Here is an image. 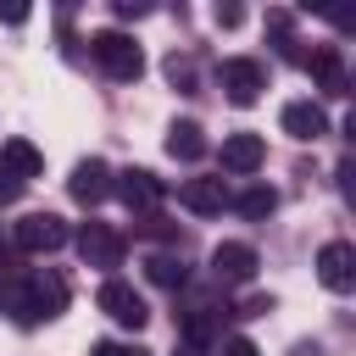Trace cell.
<instances>
[{
	"mask_svg": "<svg viewBox=\"0 0 356 356\" xmlns=\"http://www.w3.org/2000/svg\"><path fill=\"white\" fill-rule=\"evenodd\" d=\"M6 312L17 317V323H44V317H61L67 312V278L61 273H33V278H22L17 284V295H6Z\"/></svg>",
	"mask_w": 356,
	"mask_h": 356,
	"instance_id": "1",
	"label": "cell"
},
{
	"mask_svg": "<svg viewBox=\"0 0 356 356\" xmlns=\"http://www.w3.org/2000/svg\"><path fill=\"white\" fill-rule=\"evenodd\" d=\"M89 56L100 61V72H106L111 83H139V72H145V50H139L128 33H117V28L89 33Z\"/></svg>",
	"mask_w": 356,
	"mask_h": 356,
	"instance_id": "2",
	"label": "cell"
},
{
	"mask_svg": "<svg viewBox=\"0 0 356 356\" xmlns=\"http://www.w3.org/2000/svg\"><path fill=\"white\" fill-rule=\"evenodd\" d=\"M11 239H17V250H28V256H50V250H61V245L72 239V228H67L56 211H28V217L11 228Z\"/></svg>",
	"mask_w": 356,
	"mask_h": 356,
	"instance_id": "3",
	"label": "cell"
},
{
	"mask_svg": "<svg viewBox=\"0 0 356 356\" xmlns=\"http://www.w3.org/2000/svg\"><path fill=\"white\" fill-rule=\"evenodd\" d=\"M122 250H128V239H122L111 222L89 217V222L78 228V256H83V267H100V273H111V267H122Z\"/></svg>",
	"mask_w": 356,
	"mask_h": 356,
	"instance_id": "4",
	"label": "cell"
},
{
	"mask_svg": "<svg viewBox=\"0 0 356 356\" xmlns=\"http://www.w3.org/2000/svg\"><path fill=\"white\" fill-rule=\"evenodd\" d=\"M95 306H100L111 323H122V328H145V323H150L145 295H139L134 284H122V278H106V284H100V295H95Z\"/></svg>",
	"mask_w": 356,
	"mask_h": 356,
	"instance_id": "5",
	"label": "cell"
},
{
	"mask_svg": "<svg viewBox=\"0 0 356 356\" xmlns=\"http://www.w3.org/2000/svg\"><path fill=\"white\" fill-rule=\"evenodd\" d=\"M111 195L128 206V211H156L161 206V195H167V184L156 178V172H145V167H128V172H111Z\"/></svg>",
	"mask_w": 356,
	"mask_h": 356,
	"instance_id": "6",
	"label": "cell"
},
{
	"mask_svg": "<svg viewBox=\"0 0 356 356\" xmlns=\"http://www.w3.org/2000/svg\"><path fill=\"white\" fill-rule=\"evenodd\" d=\"M222 89H228L234 106H256L261 89H267V67H261L256 56H228V61H222Z\"/></svg>",
	"mask_w": 356,
	"mask_h": 356,
	"instance_id": "7",
	"label": "cell"
},
{
	"mask_svg": "<svg viewBox=\"0 0 356 356\" xmlns=\"http://www.w3.org/2000/svg\"><path fill=\"white\" fill-rule=\"evenodd\" d=\"M317 278H323V289L350 295V289H356V245H350V239H328V245L317 250Z\"/></svg>",
	"mask_w": 356,
	"mask_h": 356,
	"instance_id": "8",
	"label": "cell"
},
{
	"mask_svg": "<svg viewBox=\"0 0 356 356\" xmlns=\"http://www.w3.org/2000/svg\"><path fill=\"white\" fill-rule=\"evenodd\" d=\"M211 273H217V284H250V278H256V245L222 239V245L211 250Z\"/></svg>",
	"mask_w": 356,
	"mask_h": 356,
	"instance_id": "9",
	"label": "cell"
},
{
	"mask_svg": "<svg viewBox=\"0 0 356 356\" xmlns=\"http://www.w3.org/2000/svg\"><path fill=\"white\" fill-rule=\"evenodd\" d=\"M67 195H72L78 206H100V200L111 195V167H106L100 156L78 161V167H72V178H67Z\"/></svg>",
	"mask_w": 356,
	"mask_h": 356,
	"instance_id": "10",
	"label": "cell"
},
{
	"mask_svg": "<svg viewBox=\"0 0 356 356\" xmlns=\"http://www.w3.org/2000/svg\"><path fill=\"white\" fill-rule=\"evenodd\" d=\"M278 122H284L289 139H323V134H328V111H323L317 100H289V106L278 111Z\"/></svg>",
	"mask_w": 356,
	"mask_h": 356,
	"instance_id": "11",
	"label": "cell"
},
{
	"mask_svg": "<svg viewBox=\"0 0 356 356\" xmlns=\"http://www.w3.org/2000/svg\"><path fill=\"white\" fill-rule=\"evenodd\" d=\"M178 206L195 217H217L228 206V189H222V178H189V184H178Z\"/></svg>",
	"mask_w": 356,
	"mask_h": 356,
	"instance_id": "12",
	"label": "cell"
},
{
	"mask_svg": "<svg viewBox=\"0 0 356 356\" xmlns=\"http://www.w3.org/2000/svg\"><path fill=\"white\" fill-rule=\"evenodd\" d=\"M306 61V72L328 89V95H345V56H339V44H317L312 56H300Z\"/></svg>",
	"mask_w": 356,
	"mask_h": 356,
	"instance_id": "13",
	"label": "cell"
},
{
	"mask_svg": "<svg viewBox=\"0 0 356 356\" xmlns=\"http://www.w3.org/2000/svg\"><path fill=\"white\" fill-rule=\"evenodd\" d=\"M261 161H267L261 134H228V139H222V167H228V172H256Z\"/></svg>",
	"mask_w": 356,
	"mask_h": 356,
	"instance_id": "14",
	"label": "cell"
},
{
	"mask_svg": "<svg viewBox=\"0 0 356 356\" xmlns=\"http://www.w3.org/2000/svg\"><path fill=\"white\" fill-rule=\"evenodd\" d=\"M167 156H172V161H200V156H206V134H200V122H189V117L172 122V128H167Z\"/></svg>",
	"mask_w": 356,
	"mask_h": 356,
	"instance_id": "15",
	"label": "cell"
},
{
	"mask_svg": "<svg viewBox=\"0 0 356 356\" xmlns=\"http://www.w3.org/2000/svg\"><path fill=\"white\" fill-rule=\"evenodd\" d=\"M0 167H6V172H17V178L28 184V178H39V172H44V156H39L28 139H6V145H0Z\"/></svg>",
	"mask_w": 356,
	"mask_h": 356,
	"instance_id": "16",
	"label": "cell"
},
{
	"mask_svg": "<svg viewBox=\"0 0 356 356\" xmlns=\"http://www.w3.org/2000/svg\"><path fill=\"white\" fill-rule=\"evenodd\" d=\"M234 206H239V217L261 222V217H273V211H278V189H267V184H250V189H245Z\"/></svg>",
	"mask_w": 356,
	"mask_h": 356,
	"instance_id": "17",
	"label": "cell"
},
{
	"mask_svg": "<svg viewBox=\"0 0 356 356\" xmlns=\"http://www.w3.org/2000/svg\"><path fill=\"white\" fill-rule=\"evenodd\" d=\"M145 273H150V284H161V289H184V261H178V256H150Z\"/></svg>",
	"mask_w": 356,
	"mask_h": 356,
	"instance_id": "18",
	"label": "cell"
},
{
	"mask_svg": "<svg viewBox=\"0 0 356 356\" xmlns=\"http://www.w3.org/2000/svg\"><path fill=\"white\" fill-rule=\"evenodd\" d=\"M167 78H172L184 95H195V61H189V56H167Z\"/></svg>",
	"mask_w": 356,
	"mask_h": 356,
	"instance_id": "19",
	"label": "cell"
},
{
	"mask_svg": "<svg viewBox=\"0 0 356 356\" xmlns=\"http://www.w3.org/2000/svg\"><path fill=\"white\" fill-rule=\"evenodd\" d=\"M22 189H28V184H22L17 172H6V167H0V206H11V200H17Z\"/></svg>",
	"mask_w": 356,
	"mask_h": 356,
	"instance_id": "20",
	"label": "cell"
},
{
	"mask_svg": "<svg viewBox=\"0 0 356 356\" xmlns=\"http://www.w3.org/2000/svg\"><path fill=\"white\" fill-rule=\"evenodd\" d=\"M211 17H217V28H239L245 22V6H217Z\"/></svg>",
	"mask_w": 356,
	"mask_h": 356,
	"instance_id": "21",
	"label": "cell"
},
{
	"mask_svg": "<svg viewBox=\"0 0 356 356\" xmlns=\"http://www.w3.org/2000/svg\"><path fill=\"white\" fill-rule=\"evenodd\" d=\"M222 356H261V350H256L245 334H234V339H222Z\"/></svg>",
	"mask_w": 356,
	"mask_h": 356,
	"instance_id": "22",
	"label": "cell"
},
{
	"mask_svg": "<svg viewBox=\"0 0 356 356\" xmlns=\"http://www.w3.org/2000/svg\"><path fill=\"white\" fill-rule=\"evenodd\" d=\"M145 11H150V6H145V0H117V17H122V22H139V17H145Z\"/></svg>",
	"mask_w": 356,
	"mask_h": 356,
	"instance_id": "23",
	"label": "cell"
},
{
	"mask_svg": "<svg viewBox=\"0 0 356 356\" xmlns=\"http://www.w3.org/2000/svg\"><path fill=\"white\" fill-rule=\"evenodd\" d=\"M267 312H273V295H250L245 300V317H267Z\"/></svg>",
	"mask_w": 356,
	"mask_h": 356,
	"instance_id": "24",
	"label": "cell"
},
{
	"mask_svg": "<svg viewBox=\"0 0 356 356\" xmlns=\"http://www.w3.org/2000/svg\"><path fill=\"white\" fill-rule=\"evenodd\" d=\"M0 22H6V28H22V22H28V6H0Z\"/></svg>",
	"mask_w": 356,
	"mask_h": 356,
	"instance_id": "25",
	"label": "cell"
},
{
	"mask_svg": "<svg viewBox=\"0 0 356 356\" xmlns=\"http://www.w3.org/2000/svg\"><path fill=\"white\" fill-rule=\"evenodd\" d=\"M117 356H150V350H139V345H117Z\"/></svg>",
	"mask_w": 356,
	"mask_h": 356,
	"instance_id": "26",
	"label": "cell"
},
{
	"mask_svg": "<svg viewBox=\"0 0 356 356\" xmlns=\"http://www.w3.org/2000/svg\"><path fill=\"white\" fill-rule=\"evenodd\" d=\"M295 356H323V350L317 345H295Z\"/></svg>",
	"mask_w": 356,
	"mask_h": 356,
	"instance_id": "27",
	"label": "cell"
},
{
	"mask_svg": "<svg viewBox=\"0 0 356 356\" xmlns=\"http://www.w3.org/2000/svg\"><path fill=\"white\" fill-rule=\"evenodd\" d=\"M0 312H6V289H0Z\"/></svg>",
	"mask_w": 356,
	"mask_h": 356,
	"instance_id": "28",
	"label": "cell"
}]
</instances>
